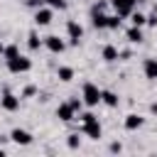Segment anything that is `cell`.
Wrapping results in <instances>:
<instances>
[{"instance_id": "6da1fadb", "label": "cell", "mask_w": 157, "mask_h": 157, "mask_svg": "<svg viewBox=\"0 0 157 157\" xmlns=\"http://www.w3.org/2000/svg\"><path fill=\"white\" fill-rule=\"evenodd\" d=\"M81 101H83L88 108L98 105V103H101V88H98L96 83L86 81V83H83V88H81Z\"/></svg>"}, {"instance_id": "7a4b0ae2", "label": "cell", "mask_w": 157, "mask_h": 157, "mask_svg": "<svg viewBox=\"0 0 157 157\" xmlns=\"http://www.w3.org/2000/svg\"><path fill=\"white\" fill-rule=\"evenodd\" d=\"M7 69H10L12 74H25V71H29V69H32V59H29V56L17 54V56L7 59Z\"/></svg>"}, {"instance_id": "3957f363", "label": "cell", "mask_w": 157, "mask_h": 157, "mask_svg": "<svg viewBox=\"0 0 157 157\" xmlns=\"http://www.w3.org/2000/svg\"><path fill=\"white\" fill-rule=\"evenodd\" d=\"M81 125H83V128H81V130H83V135H86V137H91V140H98V137L103 135L98 118H88V120H83Z\"/></svg>"}, {"instance_id": "277c9868", "label": "cell", "mask_w": 157, "mask_h": 157, "mask_svg": "<svg viewBox=\"0 0 157 157\" xmlns=\"http://www.w3.org/2000/svg\"><path fill=\"white\" fill-rule=\"evenodd\" d=\"M110 5H113V10H115V15H120V17H130V12L135 10V0H110Z\"/></svg>"}, {"instance_id": "5b68a950", "label": "cell", "mask_w": 157, "mask_h": 157, "mask_svg": "<svg viewBox=\"0 0 157 157\" xmlns=\"http://www.w3.org/2000/svg\"><path fill=\"white\" fill-rule=\"evenodd\" d=\"M66 34H69V42L76 47V44L81 42V37H83V27H81L76 20H69V22H66Z\"/></svg>"}, {"instance_id": "8992f818", "label": "cell", "mask_w": 157, "mask_h": 157, "mask_svg": "<svg viewBox=\"0 0 157 157\" xmlns=\"http://www.w3.org/2000/svg\"><path fill=\"white\" fill-rule=\"evenodd\" d=\"M52 17H54V12H52V7H37V12H34V25L37 27H47L49 22H52Z\"/></svg>"}, {"instance_id": "52a82bcc", "label": "cell", "mask_w": 157, "mask_h": 157, "mask_svg": "<svg viewBox=\"0 0 157 157\" xmlns=\"http://www.w3.org/2000/svg\"><path fill=\"white\" fill-rule=\"evenodd\" d=\"M52 54H61L64 49H66V44H64V39H59L56 34H49V37H44V42H42Z\"/></svg>"}, {"instance_id": "ba28073f", "label": "cell", "mask_w": 157, "mask_h": 157, "mask_svg": "<svg viewBox=\"0 0 157 157\" xmlns=\"http://www.w3.org/2000/svg\"><path fill=\"white\" fill-rule=\"evenodd\" d=\"M0 105L7 110V113H15L17 108H20V98L15 96V93H10V91H5V96L0 98Z\"/></svg>"}, {"instance_id": "9c48e42d", "label": "cell", "mask_w": 157, "mask_h": 157, "mask_svg": "<svg viewBox=\"0 0 157 157\" xmlns=\"http://www.w3.org/2000/svg\"><path fill=\"white\" fill-rule=\"evenodd\" d=\"M10 140L17 142V145H29V142H32V135H29L27 130H22V128H15V130L10 132Z\"/></svg>"}, {"instance_id": "30bf717a", "label": "cell", "mask_w": 157, "mask_h": 157, "mask_svg": "<svg viewBox=\"0 0 157 157\" xmlns=\"http://www.w3.org/2000/svg\"><path fill=\"white\" fill-rule=\"evenodd\" d=\"M74 115H76V110L71 108V103H61V105L56 108V118H59V120H64V123L74 120Z\"/></svg>"}, {"instance_id": "8fae6325", "label": "cell", "mask_w": 157, "mask_h": 157, "mask_svg": "<svg viewBox=\"0 0 157 157\" xmlns=\"http://www.w3.org/2000/svg\"><path fill=\"white\" fill-rule=\"evenodd\" d=\"M142 123H145V118H142V115L130 113V115L125 118V123H123V125H125V130H140V128H142Z\"/></svg>"}, {"instance_id": "7c38bea8", "label": "cell", "mask_w": 157, "mask_h": 157, "mask_svg": "<svg viewBox=\"0 0 157 157\" xmlns=\"http://www.w3.org/2000/svg\"><path fill=\"white\" fill-rule=\"evenodd\" d=\"M142 71H145V76L150 78V81H157V59H145V64H142Z\"/></svg>"}, {"instance_id": "4fadbf2b", "label": "cell", "mask_w": 157, "mask_h": 157, "mask_svg": "<svg viewBox=\"0 0 157 157\" xmlns=\"http://www.w3.org/2000/svg\"><path fill=\"white\" fill-rule=\"evenodd\" d=\"M101 56H103V61L113 64V61H118L120 52H118V47H113V44H105V47H103V52H101Z\"/></svg>"}, {"instance_id": "5bb4252c", "label": "cell", "mask_w": 157, "mask_h": 157, "mask_svg": "<svg viewBox=\"0 0 157 157\" xmlns=\"http://www.w3.org/2000/svg\"><path fill=\"white\" fill-rule=\"evenodd\" d=\"M105 17L108 15H103V10H91V25L96 29H105Z\"/></svg>"}, {"instance_id": "9a60e30c", "label": "cell", "mask_w": 157, "mask_h": 157, "mask_svg": "<svg viewBox=\"0 0 157 157\" xmlns=\"http://www.w3.org/2000/svg\"><path fill=\"white\" fill-rule=\"evenodd\" d=\"M101 103H105L108 108H115V105L120 103V98H118L113 91H101Z\"/></svg>"}, {"instance_id": "2e32d148", "label": "cell", "mask_w": 157, "mask_h": 157, "mask_svg": "<svg viewBox=\"0 0 157 157\" xmlns=\"http://www.w3.org/2000/svg\"><path fill=\"white\" fill-rule=\"evenodd\" d=\"M125 37H128V42H130V44H140V42H142V29L132 25V27L125 32Z\"/></svg>"}, {"instance_id": "e0dca14e", "label": "cell", "mask_w": 157, "mask_h": 157, "mask_svg": "<svg viewBox=\"0 0 157 157\" xmlns=\"http://www.w3.org/2000/svg\"><path fill=\"white\" fill-rule=\"evenodd\" d=\"M56 76H59V81L69 83V81L74 78V69H71V66H59V69H56Z\"/></svg>"}, {"instance_id": "ac0fdd59", "label": "cell", "mask_w": 157, "mask_h": 157, "mask_svg": "<svg viewBox=\"0 0 157 157\" xmlns=\"http://www.w3.org/2000/svg\"><path fill=\"white\" fill-rule=\"evenodd\" d=\"M120 22H123L120 15H108V17H105V29H118Z\"/></svg>"}, {"instance_id": "d6986e66", "label": "cell", "mask_w": 157, "mask_h": 157, "mask_svg": "<svg viewBox=\"0 0 157 157\" xmlns=\"http://www.w3.org/2000/svg\"><path fill=\"white\" fill-rule=\"evenodd\" d=\"M27 44H29V49H34V52H37V49L42 47V39H39V34H37V32H29V34H27Z\"/></svg>"}, {"instance_id": "ffe728a7", "label": "cell", "mask_w": 157, "mask_h": 157, "mask_svg": "<svg viewBox=\"0 0 157 157\" xmlns=\"http://www.w3.org/2000/svg\"><path fill=\"white\" fill-rule=\"evenodd\" d=\"M17 54H20L17 44H7V47H5V52H2V59L7 61V59H12V56H17Z\"/></svg>"}, {"instance_id": "44dd1931", "label": "cell", "mask_w": 157, "mask_h": 157, "mask_svg": "<svg viewBox=\"0 0 157 157\" xmlns=\"http://www.w3.org/2000/svg\"><path fill=\"white\" fill-rule=\"evenodd\" d=\"M130 22H132L135 27H142V25H145V15H142V12H135V10H132V12H130Z\"/></svg>"}, {"instance_id": "7402d4cb", "label": "cell", "mask_w": 157, "mask_h": 157, "mask_svg": "<svg viewBox=\"0 0 157 157\" xmlns=\"http://www.w3.org/2000/svg\"><path fill=\"white\" fill-rule=\"evenodd\" d=\"M42 2H47L52 10H64L66 7V0H42Z\"/></svg>"}, {"instance_id": "603a6c76", "label": "cell", "mask_w": 157, "mask_h": 157, "mask_svg": "<svg viewBox=\"0 0 157 157\" xmlns=\"http://www.w3.org/2000/svg\"><path fill=\"white\" fill-rule=\"evenodd\" d=\"M66 145H69V147H71V150H76V147H78V145H81V137H78V135H76V132H71V135H69V140H66Z\"/></svg>"}, {"instance_id": "cb8c5ba5", "label": "cell", "mask_w": 157, "mask_h": 157, "mask_svg": "<svg viewBox=\"0 0 157 157\" xmlns=\"http://www.w3.org/2000/svg\"><path fill=\"white\" fill-rule=\"evenodd\" d=\"M145 25H150V27H157V7H155V10H152L147 17H145Z\"/></svg>"}, {"instance_id": "d4e9b609", "label": "cell", "mask_w": 157, "mask_h": 157, "mask_svg": "<svg viewBox=\"0 0 157 157\" xmlns=\"http://www.w3.org/2000/svg\"><path fill=\"white\" fill-rule=\"evenodd\" d=\"M34 93H37V88H34V86H27V88L22 91V98H29V96H34Z\"/></svg>"}, {"instance_id": "484cf974", "label": "cell", "mask_w": 157, "mask_h": 157, "mask_svg": "<svg viewBox=\"0 0 157 157\" xmlns=\"http://www.w3.org/2000/svg\"><path fill=\"white\" fill-rule=\"evenodd\" d=\"M69 103H71V108H74V110H81V105H83V101H78V98H71Z\"/></svg>"}, {"instance_id": "4316f807", "label": "cell", "mask_w": 157, "mask_h": 157, "mask_svg": "<svg viewBox=\"0 0 157 157\" xmlns=\"http://www.w3.org/2000/svg\"><path fill=\"white\" fill-rule=\"evenodd\" d=\"M120 150H123L120 142H110V152H120Z\"/></svg>"}, {"instance_id": "83f0119b", "label": "cell", "mask_w": 157, "mask_h": 157, "mask_svg": "<svg viewBox=\"0 0 157 157\" xmlns=\"http://www.w3.org/2000/svg\"><path fill=\"white\" fill-rule=\"evenodd\" d=\"M150 113H157V103H152V105H150Z\"/></svg>"}, {"instance_id": "f1b7e54d", "label": "cell", "mask_w": 157, "mask_h": 157, "mask_svg": "<svg viewBox=\"0 0 157 157\" xmlns=\"http://www.w3.org/2000/svg\"><path fill=\"white\" fill-rule=\"evenodd\" d=\"M2 52H5V44H2V42H0V56H2Z\"/></svg>"}, {"instance_id": "f546056e", "label": "cell", "mask_w": 157, "mask_h": 157, "mask_svg": "<svg viewBox=\"0 0 157 157\" xmlns=\"http://www.w3.org/2000/svg\"><path fill=\"white\" fill-rule=\"evenodd\" d=\"M2 155H5V150H2V147H0V157H2Z\"/></svg>"}, {"instance_id": "4dcf8cb0", "label": "cell", "mask_w": 157, "mask_h": 157, "mask_svg": "<svg viewBox=\"0 0 157 157\" xmlns=\"http://www.w3.org/2000/svg\"><path fill=\"white\" fill-rule=\"evenodd\" d=\"M135 2H142V0H135Z\"/></svg>"}]
</instances>
